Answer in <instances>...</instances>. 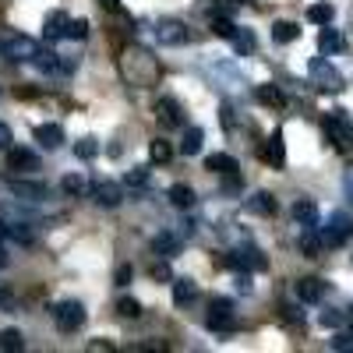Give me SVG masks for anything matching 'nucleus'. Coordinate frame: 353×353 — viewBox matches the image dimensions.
<instances>
[{
  "mask_svg": "<svg viewBox=\"0 0 353 353\" xmlns=\"http://www.w3.org/2000/svg\"><path fill=\"white\" fill-rule=\"evenodd\" d=\"M343 188L350 191V198H353V170H346V176H343Z\"/></svg>",
  "mask_w": 353,
  "mask_h": 353,
  "instance_id": "49530a36",
  "label": "nucleus"
},
{
  "mask_svg": "<svg viewBox=\"0 0 353 353\" xmlns=\"http://www.w3.org/2000/svg\"><path fill=\"white\" fill-rule=\"evenodd\" d=\"M226 265H230V269H237V272H248V269H265L269 261H265V254H261V251L248 248V251H230Z\"/></svg>",
  "mask_w": 353,
  "mask_h": 353,
  "instance_id": "6e6552de",
  "label": "nucleus"
},
{
  "mask_svg": "<svg viewBox=\"0 0 353 353\" xmlns=\"http://www.w3.org/2000/svg\"><path fill=\"white\" fill-rule=\"evenodd\" d=\"M88 350H113L106 339H92V343H88Z\"/></svg>",
  "mask_w": 353,
  "mask_h": 353,
  "instance_id": "de8ad7c7",
  "label": "nucleus"
},
{
  "mask_svg": "<svg viewBox=\"0 0 353 353\" xmlns=\"http://www.w3.org/2000/svg\"><path fill=\"white\" fill-rule=\"evenodd\" d=\"M297 36H301V28L293 25V21H276V25H272V39H276V43H293Z\"/></svg>",
  "mask_w": 353,
  "mask_h": 353,
  "instance_id": "a878e982",
  "label": "nucleus"
},
{
  "mask_svg": "<svg viewBox=\"0 0 353 353\" xmlns=\"http://www.w3.org/2000/svg\"><path fill=\"white\" fill-rule=\"evenodd\" d=\"M321 293H325V283H321V279H301V283H297V297H301L304 304H318Z\"/></svg>",
  "mask_w": 353,
  "mask_h": 353,
  "instance_id": "a211bd4d",
  "label": "nucleus"
},
{
  "mask_svg": "<svg viewBox=\"0 0 353 353\" xmlns=\"http://www.w3.org/2000/svg\"><path fill=\"white\" fill-rule=\"evenodd\" d=\"M121 74L131 81V85H152L159 78V61L149 53V50H141V46H128L121 53Z\"/></svg>",
  "mask_w": 353,
  "mask_h": 353,
  "instance_id": "f257e3e1",
  "label": "nucleus"
},
{
  "mask_svg": "<svg viewBox=\"0 0 353 353\" xmlns=\"http://www.w3.org/2000/svg\"><path fill=\"white\" fill-rule=\"evenodd\" d=\"M149 152H152V163H170V159H173V145L163 141V138H156Z\"/></svg>",
  "mask_w": 353,
  "mask_h": 353,
  "instance_id": "7c9ffc66",
  "label": "nucleus"
},
{
  "mask_svg": "<svg viewBox=\"0 0 353 353\" xmlns=\"http://www.w3.org/2000/svg\"><path fill=\"white\" fill-rule=\"evenodd\" d=\"M4 233H8V223H0V237H4Z\"/></svg>",
  "mask_w": 353,
  "mask_h": 353,
  "instance_id": "8fccbe9b",
  "label": "nucleus"
},
{
  "mask_svg": "<svg viewBox=\"0 0 353 353\" xmlns=\"http://www.w3.org/2000/svg\"><path fill=\"white\" fill-rule=\"evenodd\" d=\"M166 198H170V205H176V209H191V205H194V191L188 184H173L166 191Z\"/></svg>",
  "mask_w": 353,
  "mask_h": 353,
  "instance_id": "aec40b11",
  "label": "nucleus"
},
{
  "mask_svg": "<svg viewBox=\"0 0 353 353\" xmlns=\"http://www.w3.org/2000/svg\"><path fill=\"white\" fill-rule=\"evenodd\" d=\"M350 237H353V219L346 212H332L325 230H321V244L325 248H343Z\"/></svg>",
  "mask_w": 353,
  "mask_h": 353,
  "instance_id": "f03ea898",
  "label": "nucleus"
},
{
  "mask_svg": "<svg viewBox=\"0 0 353 353\" xmlns=\"http://www.w3.org/2000/svg\"><path fill=\"white\" fill-rule=\"evenodd\" d=\"M103 4H106V8H121V4H117V0H103Z\"/></svg>",
  "mask_w": 353,
  "mask_h": 353,
  "instance_id": "09e8293b",
  "label": "nucleus"
},
{
  "mask_svg": "<svg viewBox=\"0 0 353 353\" xmlns=\"http://www.w3.org/2000/svg\"><path fill=\"white\" fill-rule=\"evenodd\" d=\"M159 43H166V46H184L188 39H191V32H188V25L184 21H159Z\"/></svg>",
  "mask_w": 353,
  "mask_h": 353,
  "instance_id": "1a4fd4ad",
  "label": "nucleus"
},
{
  "mask_svg": "<svg viewBox=\"0 0 353 353\" xmlns=\"http://www.w3.org/2000/svg\"><path fill=\"white\" fill-rule=\"evenodd\" d=\"M8 188H11L14 194L28 198V201H39V198H46V184H39V181H11Z\"/></svg>",
  "mask_w": 353,
  "mask_h": 353,
  "instance_id": "dca6fc26",
  "label": "nucleus"
},
{
  "mask_svg": "<svg viewBox=\"0 0 353 353\" xmlns=\"http://www.w3.org/2000/svg\"><path fill=\"white\" fill-rule=\"evenodd\" d=\"M301 248H304V254H307V258H314V251L321 248V241H318V237H311V233H307V237L301 241Z\"/></svg>",
  "mask_w": 353,
  "mask_h": 353,
  "instance_id": "ea45409f",
  "label": "nucleus"
},
{
  "mask_svg": "<svg viewBox=\"0 0 353 353\" xmlns=\"http://www.w3.org/2000/svg\"><path fill=\"white\" fill-rule=\"evenodd\" d=\"M332 350H353V336H336L332 339Z\"/></svg>",
  "mask_w": 353,
  "mask_h": 353,
  "instance_id": "37998d69",
  "label": "nucleus"
},
{
  "mask_svg": "<svg viewBox=\"0 0 353 353\" xmlns=\"http://www.w3.org/2000/svg\"><path fill=\"white\" fill-rule=\"evenodd\" d=\"M36 43L32 39H28V36H8L4 39V57H11V61H32V57H36Z\"/></svg>",
  "mask_w": 353,
  "mask_h": 353,
  "instance_id": "0eeeda50",
  "label": "nucleus"
},
{
  "mask_svg": "<svg viewBox=\"0 0 353 353\" xmlns=\"http://www.w3.org/2000/svg\"><path fill=\"white\" fill-rule=\"evenodd\" d=\"M261 156L269 159L272 166H283V163H286V152H283V134H279V131H276V134L269 138V145H265V149H261Z\"/></svg>",
  "mask_w": 353,
  "mask_h": 353,
  "instance_id": "5701e85b",
  "label": "nucleus"
},
{
  "mask_svg": "<svg viewBox=\"0 0 353 353\" xmlns=\"http://www.w3.org/2000/svg\"><path fill=\"white\" fill-rule=\"evenodd\" d=\"M233 43H237L241 53H251L254 50V36L248 32V28H237V36H233Z\"/></svg>",
  "mask_w": 353,
  "mask_h": 353,
  "instance_id": "c9c22d12",
  "label": "nucleus"
},
{
  "mask_svg": "<svg viewBox=\"0 0 353 353\" xmlns=\"http://www.w3.org/2000/svg\"><path fill=\"white\" fill-rule=\"evenodd\" d=\"M212 32H216L219 39H230V43H233V36H237V25H233L230 18H216V21H212Z\"/></svg>",
  "mask_w": 353,
  "mask_h": 353,
  "instance_id": "473e14b6",
  "label": "nucleus"
},
{
  "mask_svg": "<svg viewBox=\"0 0 353 353\" xmlns=\"http://www.w3.org/2000/svg\"><path fill=\"white\" fill-rule=\"evenodd\" d=\"M39 92H36V88H18V99H36Z\"/></svg>",
  "mask_w": 353,
  "mask_h": 353,
  "instance_id": "a18cd8bd",
  "label": "nucleus"
},
{
  "mask_svg": "<svg viewBox=\"0 0 353 353\" xmlns=\"http://www.w3.org/2000/svg\"><path fill=\"white\" fill-rule=\"evenodd\" d=\"M113 283H117V286H128V283H131V265H117Z\"/></svg>",
  "mask_w": 353,
  "mask_h": 353,
  "instance_id": "58836bf2",
  "label": "nucleus"
},
{
  "mask_svg": "<svg viewBox=\"0 0 353 353\" xmlns=\"http://www.w3.org/2000/svg\"><path fill=\"white\" fill-rule=\"evenodd\" d=\"M32 64H39L43 71H53V68H57V61H53V53H50V50H36Z\"/></svg>",
  "mask_w": 353,
  "mask_h": 353,
  "instance_id": "e433bc0d",
  "label": "nucleus"
},
{
  "mask_svg": "<svg viewBox=\"0 0 353 353\" xmlns=\"http://www.w3.org/2000/svg\"><path fill=\"white\" fill-rule=\"evenodd\" d=\"M152 251L163 254V258H176V254H181V241H176L173 233H159V237L152 241Z\"/></svg>",
  "mask_w": 353,
  "mask_h": 353,
  "instance_id": "6ab92c4d",
  "label": "nucleus"
},
{
  "mask_svg": "<svg viewBox=\"0 0 353 353\" xmlns=\"http://www.w3.org/2000/svg\"><path fill=\"white\" fill-rule=\"evenodd\" d=\"M293 219H297L301 226H318V205L301 198V201H293Z\"/></svg>",
  "mask_w": 353,
  "mask_h": 353,
  "instance_id": "2eb2a0df",
  "label": "nucleus"
},
{
  "mask_svg": "<svg viewBox=\"0 0 353 353\" xmlns=\"http://www.w3.org/2000/svg\"><path fill=\"white\" fill-rule=\"evenodd\" d=\"M201 145H205V131H201V128H188V131H184V141H181V152H184V156H198Z\"/></svg>",
  "mask_w": 353,
  "mask_h": 353,
  "instance_id": "412c9836",
  "label": "nucleus"
},
{
  "mask_svg": "<svg viewBox=\"0 0 353 353\" xmlns=\"http://www.w3.org/2000/svg\"><path fill=\"white\" fill-rule=\"evenodd\" d=\"M124 184H128V188H141V184H149V170H145V166H134V170H128Z\"/></svg>",
  "mask_w": 353,
  "mask_h": 353,
  "instance_id": "72a5a7b5",
  "label": "nucleus"
},
{
  "mask_svg": "<svg viewBox=\"0 0 353 353\" xmlns=\"http://www.w3.org/2000/svg\"><path fill=\"white\" fill-rule=\"evenodd\" d=\"M321 325H339V314L336 311H325V314H321Z\"/></svg>",
  "mask_w": 353,
  "mask_h": 353,
  "instance_id": "c03bdc74",
  "label": "nucleus"
},
{
  "mask_svg": "<svg viewBox=\"0 0 353 353\" xmlns=\"http://www.w3.org/2000/svg\"><path fill=\"white\" fill-rule=\"evenodd\" d=\"M74 156H78V159H96V156H99L96 138H81V141L74 145Z\"/></svg>",
  "mask_w": 353,
  "mask_h": 353,
  "instance_id": "2f4dec72",
  "label": "nucleus"
},
{
  "mask_svg": "<svg viewBox=\"0 0 353 353\" xmlns=\"http://www.w3.org/2000/svg\"><path fill=\"white\" fill-rule=\"evenodd\" d=\"M36 141L43 145V149H57V145L64 141L61 124H39V128H36Z\"/></svg>",
  "mask_w": 353,
  "mask_h": 353,
  "instance_id": "f3484780",
  "label": "nucleus"
},
{
  "mask_svg": "<svg viewBox=\"0 0 353 353\" xmlns=\"http://www.w3.org/2000/svg\"><path fill=\"white\" fill-rule=\"evenodd\" d=\"M8 170L32 173V170H39V156L32 149H8Z\"/></svg>",
  "mask_w": 353,
  "mask_h": 353,
  "instance_id": "9b49d317",
  "label": "nucleus"
},
{
  "mask_svg": "<svg viewBox=\"0 0 353 353\" xmlns=\"http://www.w3.org/2000/svg\"><path fill=\"white\" fill-rule=\"evenodd\" d=\"M170 286H173V304L188 307V304L198 301V286H194L191 279H170Z\"/></svg>",
  "mask_w": 353,
  "mask_h": 353,
  "instance_id": "ddd939ff",
  "label": "nucleus"
},
{
  "mask_svg": "<svg viewBox=\"0 0 353 353\" xmlns=\"http://www.w3.org/2000/svg\"><path fill=\"white\" fill-rule=\"evenodd\" d=\"M248 209L258 212V216H276V198H272L269 191H258V194L248 201Z\"/></svg>",
  "mask_w": 353,
  "mask_h": 353,
  "instance_id": "4be33fe9",
  "label": "nucleus"
},
{
  "mask_svg": "<svg viewBox=\"0 0 353 353\" xmlns=\"http://www.w3.org/2000/svg\"><path fill=\"white\" fill-rule=\"evenodd\" d=\"M0 149H11V128L0 121Z\"/></svg>",
  "mask_w": 353,
  "mask_h": 353,
  "instance_id": "79ce46f5",
  "label": "nucleus"
},
{
  "mask_svg": "<svg viewBox=\"0 0 353 353\" xmlns=\"http://www.w3.org/2000/svg\"><path fill=\"white\" fill-rule=\"evenodd\" d=\"M61 191H64V194H71V198H78V194H85V191H88V184L81 181L78 173H68L64 181H61Z\"/></svg>",
  "mask_w": 353,
  "mask_h": 353,
  "instance_id": "c85d7f7f",
  "label": "nucleus"
},
{
  "mask_svg": "<svg viewBox=\"0 0 353 353\" xmlns=\"http://www.w3.org/2000/svg\"><path fill=\"white\" fill-rule=\"evenodd\" d=\"M258 103H265V106H286V96L279 92L276 85H258Z\"/></svg>",
  "mask_w": 353,
  "mask_h": 353,
  "instance_id": "393cba45",
  "label": "nucleus"
},
{
  "mask_svg": "<svg viewBox=\"0 0 353 353\" xmlns=\"http://www.w3.org/2000/svg\"><path fill=\"white\" fill-rule=\"evenodd\" d=\"M346 43H343V36L336 32V28H325V32H321V50L325 53H339Z\"/></svg>",
  "mask_w": 353,
  "mask_h": 353,
  "instance_id": "c756f323",
  "label": "nucleus"
},
{
  "mask_svg": "<svg viewBox=\"0 0 353 353\" xmlns=\"http://www.w3.org/2000/svg\"><path fill=\"white\" fill-rule=\"evenodd\" d=\"M205 166H209L212 173H237V159L226 156V152H212L209 159H205Z\"/></svg>",
  "mask_w": 353,
  "mask_h": 353,
  "instance_id": "b1692460",
  "label": "nucleus"
},
{
  "mask_svg": "<svg viewBox=\"0 0 353 353\" xmlns=\"http://www.w3.org/2000/svg\"><path fill=\"white\" fill-rule=\"evenodd\" d=\"M152 279H159V283H170V279H173V272L166 269V265H152Z\"/></svg>",
  "mask_w": 353,
  "mask_h": 353,
  "instance_id": "a19ab883",
  "label": "nucleus"
},
{
  "mask_svg": "<svg viewBox=\"0 0 353 353\" xmlns=\"http://www.w3.org/2000/svg\"><path fill=\"white\" fill-rule=\"evenodd\" d=\"M68 25H71V18L64 14V11H53V14H46V21H43V39H64L68 36Z\"/></svg>",
  "mask_w": 353,
  "mask_h": 353,
  "instance_id": "f8f14e48",
  "label": "nucleus"
},
{
  "mask_svg": "<svg viewBox=\"0 0 353 353\" xmlns=\"http://www.w3.org/2000/svg\"><path fill=\"white\" fill-rule=\"evenodd\" d=\"M350 318H353V307H350Z\"/></svg>",
  "mask_w": 353,
  "mask_h": 353,
  "instance_id": "603ef678",
  "label": "nucleus"
},
{
  "mask_svg": "<svg viewBox=\"0 0 353 353\" xmlns=\"http://www.w3.org/2000/svg\"><path fill=\"white\" fill-rule=\"evenodd\" d=\"M53 321L61 332H78L81 321H85V304L81 301H61L53 304Z\"/></svg>",
  "mask_w": 353,
  "mask_h": 353,
  "instance_id": "7ed1b4c3",
  "label": "nucleus"
},
{
  "mask_svg": "<svg viewBox=\"0 0 353 353\" xmlns=\"http://www.w3.org/2000/svg\"><path fill=\"white\" fill-rule=\"evenodd\" d=\"M329 131L336 134L339 145H353V124L346 121V113H343V110H339L336 117H329Z\"/></svg>",
  "mask_w": 353,
  "mask_h": 353,
  "instance_id": "4468645a",
  "label": "nucleus"
},
{
  "mask_svg": "<svg viewBox=\"0 0 353 353\" xmlns=\"http://www.w3.org/2000/svg\"><path fill=\"white\" fill-rule=\"evenodd\" d=\"M233 321H237V318H233V304L230 301H212V307H209V318H205V325H209L212 332H230L233 329Z\"/></svg>",
  "mask_w": 353,
  "mask_h": 353,
  "instance_id": "20e7f679",
  "label": "nucleus"
},
{
  "mask_svg": "<svg viewBox=\"0 0 353 353\" xmlns=\"http://www.w3.org/2000/svg\"><path fill=\"white\" fill-rule=\"evenodd\" d=\"M311 78L314 81H321V88H343V78H339V71L329 64V61H311Z\"/></svg>",
  "mask_w": 353,
  "mask_h": 353,
  "instance_id": "9d476101",
  "label": "nucleus"
},
{
  "mask_svg": "<svg viewBox=\"0 0 353 353\" xmlns=\"http://www.w3.org/2000/svg\"><path fill=\"white\" fill-rule=\"evenodd\" d=\"M336 18V8L332 4H311L307 8V21H314V25H329Z\"/></svg>",
  "mask_w": 353,
  "mask_h": 353,
  "instance_id": "bb28decb",
  "label": "nucleus"
},
{
  "mask_svg": "<svg viewBox=\"0 0 353 353\" xmlns=\"http://www.w3.org/2000/svg\"><path fill=\"white\" fill-rule=\"evenodd\" d=\"M0 350H8V353H18V350H25V339H21V332H18V329H4V332H0Z\"/></svg>",
  "mask_w": 353,
  "mask_h": 353,
  "instance_id": "cd10ccee",
  "label": "nucleus"
},
{
  "mask_svg": "<svg viewBox=\"0 0 353 353\" xmlns=\"http://www.w3.org/2000/svg\"><path fill=\"white\" fill-rule=\"evenodd\" d=\"M68 39H88V21H71L68 25Z\"/></svg>",
  "mask_w": 353,
  "mask_h": 353,
  "instance_id": "4c0bfd02",
  "label": "nucleus"
},
{
  "mask_svg": "<svg viewBox=\"0 0 353 353\" xmlns=\"http://www.w3.org/2000/svg\"><path fill=\"white\" fill-rule=\"evenodd\" d=\"M156 121H159L163 128H181V124H184V106L176 103L173 96H163V99L156 103Z\"/></svg>",
  "mask_w": 353,
  "mask_h": 353,
  "instance_id": "39448f33",
  "label": "nucleus"
},
{
  "mask_svg": "<svg viewBox=\"0 0 353 353\" xmlns=\"http://www.w3.org/2000/svg\"><path fill=\"white\" fill-rule=\"evenodd\" d=\"M88 194H92L103 209H117V205L124 201V191H121V184H113V181H96L92 188H88Z\"/></svg>",
  "mask_w": 353,
  "mask_h": 353,
  "instance_id": "423d86ee",
  "label": "nucleus"
},
{
  "mask_svg": "<svg viewBox=\"0 0 353 353\" xmlns=\"http://www.w3.org/2000/svg\"><path fill=\"white\" fill-rule=\"evenodd\" d=\"M117 311H121L124 318H138L141 314V304L134 297H121V301H117Z\"/></svg>",
  "mask_w": 353,
  "mask_h": 353,
  "instance_id": "f704fd0d",
  "label": "nucleus"
},
{
  "mask_svg": "<svg viewBox=\"0 0 353 353\" xmlns=\"http://www.w3.org/2000/svg\"><path fill=\"white\" fill-rule=\"evenodd\" d=\"M0 265H8V254H0Z\"/></svg>",
  "mask_w": 353,
  "mask_h": 353,
  "instance_id": "3c124183",
  "label": "nucleus"
}]
</instances>
